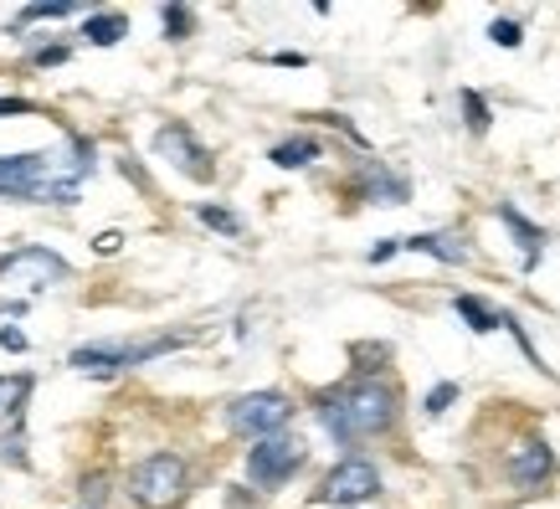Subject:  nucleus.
I'll return each mask as SVG.
<instances>
[{"label":"nucleus","instance_id":"obj_9","mask_svg":"<svg viewBox=\"0 0 560 509\" xmlns=\"http://www.w3.org/2000/svg\"><path fill=\"white\" fill-rule=\"evenodd\" d=\"M504 468H510V478L520 484V489H540V484H550V474H556V453H550V442L545 438H520L510 448V459H504Z\"/></svg>","mask_w":560,"mask_h":509},{"label":"nucleus","instance_id":"obj_7","mask_svg":"<svg viewBox=\"0 0 560 509\" xmlns=\"http://www.w3.org/2000/svg\"><path fill=\"white\" fill-rule=\"evenodd\" d=\"M375 494H381V468L375 463H365V459H340L329 474H324V484H319V505H340V509H350V505H371Z\"/></svg>","mask_w":560,"mask_h":509},{"label":"nucleus","instance_id":"obj_22","mask_svg":"<svg viewBox=\"0 0 560 509\" xmlns=\"http://www.w3.org/2000/svg\"><path fill=\"white\" fill-rule=\"evenodd\" d=\"M72 11H78L72 0H42V5H26L21 21H62V16H72Z\"/></svg>","mask_w":560,"mask_h":509},{"label":"nucleus","instance_id":"obj_3","mask_svg":"<svg viewBox=\"0 0 560 509\" xmlns=\"http://www.w3.org/2000/svg\"><path fill=\"white\" fill-rule=\"evenodd\" d=\"M68 278H72L68 257L47 253V247H16V253L0 257V293H16L11 309H21L32 293L51 289V284H68Z\"/></svg>","mask_w":560,"mask_h":509},{"label":"nucleus","instance_id":"obj_5","mask_svg":"<svg viewBox=\"0 0 560 509\" xmlns=\"http://www.w3.org/2000/svg\"><path fill=\"white\" fill-rule=\"evenodd\" d=\"M293 423V402L283 396V391H247V396H237L232 407H226V427L237 432V438H278L283 427Z\"/></svg>","mask_w":560,"mask_h":509},{"label":"nucleus","instance_id":"obj_12","mask_svg":"<svg viewBox=\"0 0 560 509\" xmlns=\"http://www.w3.org/2000/svg\"><path fill=\"white\" fill-rule=\"evenodd\" d=\"M401 247L407 253H427V257H438V263H453V268H463L468 263V242H458L453 232H417V238H401Z\"/></svg>","mask_w":560,"mask_h":509},{"label":"nucleus","instance_id":"obj_16","mask_svg":"<svg viewBox=\"0 0 560 509\" xmlns=\"http://www.w3.org/2000/svg\"><path fill=\"white\" fill-rule=\"evenodd\" d=\"M499 221H504V227H510L514 238H520V247H525V268H535V263H540V253H545V232L535 227V221L520 217V211H514L510 201L499 206Z\"/></svg>","mask_w":560,"mask_h":509},{"label":"nucleus","instance_id":"obj_30","mask_svg":"<svg viewBox=\"0 0 560 509\" xmlns=\"http://www.w3.org/2000/svg\"><path fill=\"white\" fill-rule=\"evenodd\" d=\"M119 232H103V238H98V253H119Z\"/></svg>","mask_w":560,"mask_h":509},{"label":"nucleus","instance_id":"obj_27","mask_svg":"<svg viewBox=\"0 0 560 509\" xmlns=\"http://www.w3.org/2000/svg\"><path fill=\"white\" fill-rule=\"evenodd\" d=\"M0 345H5V350H26V335L11 329V324H0Z\"/></svg>","mask_w":560,"mask_h":509},{"label":"nucleus","instance_id":"obj_4","mask_svg":"<svg viewBox=\"0 0 560 509\" xmlns=\"http://www.w3.org/2000/svg\"><path fill=\"white\" fill-rule=\"evenodd\" d=\"M186 484H190V468L180 453H150L129 474V499L139 509H175L186 499Z\"/></svg>","mask_w":560,"mask_h":509},{"label":"nucleus","instance_id":"obj_28","mask_svg":"<svg viewBox=\"0 0 560 509\" xmlns=\"http://www.w3.org/2000/svg\"><path fill=\"white\" fill-rule=\"evenodd\" d=\"M36 103L32 99H0V119H5V114H32Z\"/></svg>","mask_w":560,"mask_h":509},{"label":"nucleus","instance_id":"obj_20","mask_svg":"<svg viewBox=\"0 0 560 509\" xmlns=\"http://www.w3.org/2000/svg\"><path fill=\"white\" fill-rule=\"evenodd\" d=\"M196 217H201L206 227L226 232V238H237V232H242V217H237V211H226V206H211V201H206V206H196Z\"/></svg>","mask_w":560,"mask_h":509},{"label":"nucleus","instance_id":"obj_18","mask_svg":"<svg viewBox=\"0 0 560 509\" xmlns=\"http://www.w3.org/2000/svg\"><path fill=\"white\" fill-rule=\"evenodd\" d=\"M160 26H165L171 42H186V36L196 32V11H190V5H160Z\"/></svg>","mask_w":560,"mask_h":509},{"label":"nucleus","instance_id":"obj_15","mask_svg":"<svg viewBox=\"0 0 560 509\" xmlns=\"http://www.w3.org/2000/svg\"><path fill=\"white\" fill-rule=\"evenodd\" d=\"M453 309H458V320L468 324L474 335H493V329H504V314H499L493 304H483L478 293H458V299H453Z\"/></svg>","mask_w":560,"mask_h":509},{"label":"nucleus","instance_id":"obj_11","mask_svg":"<svg viewBox=\"0 0 560 509\" xmlns=\"http://www.w3.org/2000/svg\"><path fill=\"white\" fill-rule=\"evenodd\" d=\"M68 366H72V371H83V375L108 381V375L129 371V345H83V350H72Z\"/></svg>","mask_w":560,"mask_h":509},{"label":"nucleus","instance_id":"obj_2","mask_svg":"<svg viewBox=\"0 0 560 509\" xmlns=\"http://www.w3.org/2000/svg\"><path fill=\"white\" fill-rule=\"evenodd\" d=\"M314 412H319L324 432L340 442V448H355L360 438H386L390 427H396V386L381 381V375H355V381H345L335 391H319L314 396Z\"/></svg>","mask_w":560,"mask_h":509},{"label":"nucleus","instance_id":"obj_13","mask_svg":"<svg viewBox=\"0 0 560 509\" xmlns=\"http://www.w3.org/2000/svg\"><path fill=\"white\" fill-rule=\"evenodd\" d=\"M36 375L32 371H16V375H0V423H21V412H26V396H32Z\"/></svg>","mask_w":560,"mask_h":509},{"label":"nucleus","instance_id":"obj_19","mask_svg":"<svg viewBox=\"0 0 560 509\" xmlns=\"http://www.w3.org/2000/svg\"><path fill=\"white\" fill-rule=\"evenodd\" d=\"M463 119H468V129L474 135H489V124H493V114H489V103H483V93H474V88H463Z\"/></svg>","mask_w":560,"mask_h":509},{"label":"nucleus","instance_id":"obj_25","mask_svg":"<svg viewBox=\"0 0 560 509\" xmlns=\"http://www.w3.org/2000/svg\"><path fill=\"white\" fill-rule=\"evenodd\" d=\"M268 62H272V68H308V57H304V51H272Z\"/></svg>","mask_w":560,"mask_h":509},{"label":"nucleus","instance_id":"obj_10","mask_svg":"<svg viewBox=\"0 0 560 509\" xmlns=\"http://www.w3.org/2000/svg\"><path fill=\"white\" fill-rule=\"evenodd\" d=\"M350 190H355L360 201H375V206H407L411 201L407 175L386 170L381 160H365V165L355 170V186H350Z\"/></svg>","mask_w":560,"mask_h":509},{"label":"nucleus","instance_id":"obj_23","mask_svg":"<svg viewBox=\"0 0 560 509\" xmlns=\"http://www.w3.org/2000/svg\"><path fill=\"white\" fill-rule=\"evenodd\" d=\"M489 42H493V47H520V42H525V32H520V21H493V26H489Z\"/></svg>","mask_w":560,"mask_h":509},{"label":"nucleus","instance_id":"obj_29","mask_svg":"<svg viewBox=\"0 0 560 509\" xmlns=\"http://www.w3.org/2000/svg\"><path fill=\"white\" fill-rule=\"evenodd\" d=\"M36 62H42V68H51V62H68V47H42V51H36Z\"/></svg>","mask_w":560,"mask_h":509},{"label":"nucleus","instance_id":"obj_6","mask_svg":"<svg viewBox=\"0 0 560 509\" xmlns=\"http://www.w3.org/2000/svg\"><path fill=\"white\" fill-rule=\"evenodd\" d=\"M308 448L289 432H278V438H262L247 448V478H253L257 489H283L299 468H304Z\"/></svg>","mask_w":560,"mask_h":509},{"label":"nucleus","instance_id":"obj_14","mask_svg":"<svg viewBox=\"0 0 560 509\" xmlns=\"http://www.w3.org/2000/svg\"><path fill=\"white\" fill-rule=\"evenodd\" d=\"M319 154H324V144L314 135H293V139H283V144H272L268 160L278 170H304V165H314Z\"/></svg>","mask_w":560,"mask_h":509},{"label":"nucleus","instance_id":"obj_1","mask_svg":"<svg viewBox=\"0 0 560 509\" xmlns=\"http://www.w3.org/2000/svg\"><path fill=\"white\" fill-rule=\"evenodd\" d=\"M83 175H93V144L72 135V160L68 154H0V196L5 201H51L72 206Z\"/></svg>","mask_w":560,"mask_h":509},{"label":"nucleus","instance_id":"obj_8","mask_svg":"<svg viewBox=\"0 0 560 509\" xmlns=\"http://www.w3.org/2000/svg\"><path fill=\"white\" fill-rule=\"evenodd\" d=\"M154 150L165 154L180 175H190V181H211V175H217V165H211L206 144L190 135V124H165V129L154 135Z\"/></svg>","mask_w":560,"mask_h":509},{"label":"nucleus","instance_id":"obj_24","mask_svg":"<svg viewBox=\"0 0 560 509\" xmlns=\"http://www.w3.org/2000/svg\"><path fill=\"white\" fill-rule=\"evenodd\" d=\"M83 499H88V505H103V499H108V478H103V474L83 478Z\"/></svg>","mask_w":560,"mask_h":509},{"label":"nucleus","instance_id":"obj_17","mask_svg":"<svg viewBox=\"0 0 560 509\" xmlns=\"http://www.w3.org/2000/svg\"><path fill=\"white\" fill-rule=\"evenodd\" d=\"M83 36L93 42V47H114V42H124V36H129V16H119V11H88V16H83Z\"/></svg>","mask_w":560,"mask_h":509},{"label":"nucleus","instance_id":"obj_26","mask_svg":"<svg viewBox=\"0 0 560 509\" xmlns=\"http://www.w3.org/2000/svg\"><path fill=\"white\" fill-rule=\"evenodd\" d=\"M396 253H401V238L375 242V247H371V253H365V257H371V263H386V257H396Z\"/></svg>","mask_w":560,"mask_h":509},{"label":"nucleus","instance_id":"obj_21","mask_svg":"<svg viewBox=\"0 0 560 509\" xmlns=\"http://www.w3.org/2000/svg\"><path fill=\"white\" fill-rule=\"evenodd\" d=\"M453 402H458V381H438V386L422 396V412H427V417H442Z\"/></svg>","mask_w":560,"mask_h":509}]
</instances>
